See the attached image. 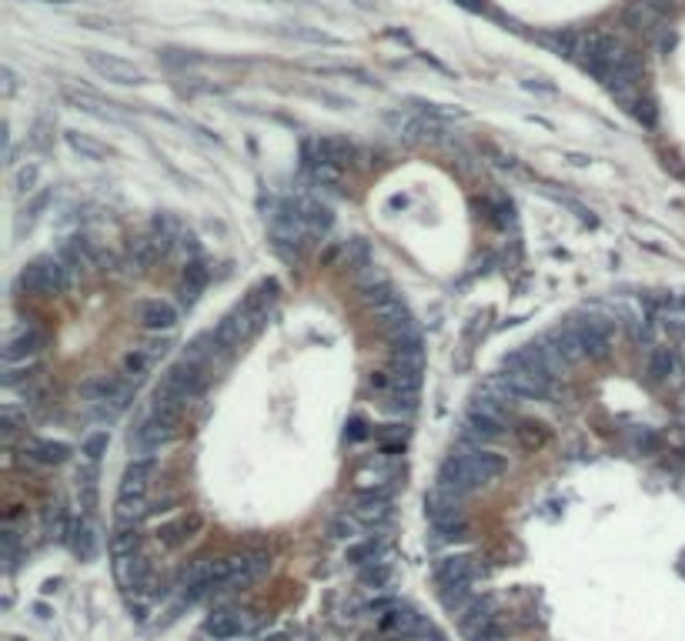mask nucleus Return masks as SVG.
<instances>
[{
    "mask_svg": "<svg viewBox=\"0 0 685 641\" xmlns=\"http://www.w3.org/2000/svg\"><path fill=\"white\" fill-rule=\"evenodd\" d=\"M505 475V458L492 451H452L438 468V488L455 491V495H468L478 488L492 485Z\"/></svg>",
    "mask_w": 685,
    "mask_h": 641,
    "instance_id": "obj_1",
    "label": "nucleus"
},
{
    "mask_svg": "<svg viewBox=\"0 0 685 641\" xmlns=\"http://www.w3.org/2000/svg\"><path fill=\"white\" fill-rule=\"evenodd\" d=\"M204 391H208V367L201 365V361H191V358L174 361V365L161 375V385L155 387L157 398H171V401H181V404L201 398Z\"/></svg>",
    "mask_w": 685,
    "mask_h": 641,
    "instance_id": "obj_2",
    "label": "nucleus"
},
{
    "mask_svg": "<svg viewBox=\"0 0 685 641\" xmlns=\"http://www.w3.org/2000/svg\"><path fill=\"white\" fill-rule=\"evenodd\" d=\"M27 294H37V298H54L70 284V267L61 261V257H33L31 265L21 271V281H17Z\"/></svg>",
    "mask_w": 685,
    "mask_h": 641,
    "instance_id": "obj_3",
    "label": "nucleus"
},
{
    "mask_svg": "<svg viewBox=\"0 0 685 641\" xmlns=\"http://www.w3.org/2000/svg\"><path fill=\"white\" fill-rule=\"evenodd\" d=\"M267 568H271V554L267 552H244L231 554V558H221V585H218V591L248 588L251 581L265 575Z\"/></svg>",
    "mask_w": 685,
    "mask_h": 641,
    "instance_id": "obj_4",
    "label": "nucleus"
},
{
    "mask_svg": "<svg viewBox=\"0 0 685 641\" xmlns=\"http://www.w3.org/2000/svg\"><path fill=\"white\" fill-rule=\"evenodd\" d=\"M88 67L98 74V78L111 80V84H121V88H134V84H144V70L124 57L104 54V51H90L88 54Z\"/></svg>",
    "mask_w": 685,
    "mask_h": 641,
    "instance_id": "obj_5",
    "label": "nucleus"
},
{
    "mask_svg": "<svg viewBox=\"0 0 685 641\" xmlns=\"http://www.w3.org/2000/svg\"><path fill=\"white\" fill-rule=\"evenodd\" d=\"M255 631V615L238 608H218L204 618V635L214 641H231Z\"/></svg>",
    "mask_w": 685,
    "mask_h": 641,
    "instance_id": "obj_6",
    "label": "nucleus"
},
{
    "mask_svg": "<svg viewBox=\"0 0 685 641\" xmlns=\"http://www.w3.org/2000/svg\"><path fill=\"white\" fill-rule=\"evenodd\" d=\"M201 528H204V518H201L198 511H188V515H177L174 521L161 525V528H157V542L164 544V548H181V544H188Z\"/></svg>",
    "mask_w": 685,
    "mask_h": 641,
    "instance_id": "obj_7",
    "label": "nucleus"
},
{
    "mask_svg": "<svg viewBox=\"0 0 685 641\" xmlns=\"http://www.w3.org/2000/svg\"><path fill=\"white\" fill-rule=\"evenodd\" d=\"M157 471V461L155 458H137L131 465L124 468V478H121V488H117V497H144L147 495V485H151V478Z\"/></svg>",
    "mask_w": 685,
    "mask_h": 641,
    "instance_id": "obj_8",
    "label": "nucleus"
},
{
    "mask_svg": "<svg viewBox=\"0 0 685 641\" xmlns=\"http://www.w3.org/2000/svg\"><path fill=\"white\" fill-rule=\"evenodd\" d=\"M502 381L509 387V395H519V398H545L552 391V377L542 371H505Z\"/></svg>",
    "mask_w": 685,
    "mask_h": 641,
    "instance_id": "obj_9",
    "label": "nucleus"
},
{
    "mask_svg": "<svg viewBox=\"0 0 685 641\" xmlns=\"http://www.w3.org/2000/svg\"><path fill=\"white\" fill-rule=\"evenodd\" d=\"M578 334H582V344H586L588 358H605L612 351V324L602 318H586L578 324Z\"/></svg>",
    "mask_w": 685,
    "mask_h": 641,
    "instance_id": "obj_10",
    "label": "nucleus"
},
{
    "mask_svg": "<svg viewBox=\"0 0 685 641\" xmlns=\"http://www.w3.org/2000/svg\"><path fill=\"white\" fill-rule=\"evenodd\" d=\"M137 320H141L147 331H171L177 324V308L171 301H141L137 304Z\"/></svg>",
    "mask_w": 685,
    "mask_h": 641,
    "instance_id": "obj_11",
    "label": "nucleus"
},
{
    "mask_svg": "<svg viewBox=\"0 0 685 641\" xmlns=\"http://www.w3.org/2000/svg\"><path fill=\"white\" fill-rule=\"evenodd\" d=\"M435 578H438V588H445V585H475L478 564H475V558H464V554H458V558H445V562L438 564Z\"/></svg>",
    "mask_w": 685,
    "mask_h": 641,
    "instance_id": "obj_12",
    "label": "nucleus"
},
{
    "mask_svg": "<svg viewBox=\"0 0 685 641\" xmlns=\"http://www.w3.org/2000/svg\"><path fill=\"white\" fill-rule=\"evenodd\" d=\"M295 208H298L301 228H305L308 234H324L334 224L332 208H328V204H321L318 198H301V200H295Z\"/></svg>",
    "mask_w": 685,
    "mask_h": 641,
    "instance_id": "obj_13",
    "label": "nucleus"
},
{
    "mask_svg": "<svg viewBox=\"0 0 685 641\" xmlns=\"http://www.w3.org/2000/svg\"><path fill=\"white\" fill-rule=\"evenodd\" d=\"M354 515L365 521H381L391 515V495L385 488H368V491H358L354 495Z\"/></svg>",
    "mask_w": 685,
    "mask_h": 641,
    "instance_id": "obj_14",
    "label": "nucleus"
},
{
    "mask_svg": "<svg viewBox=\"0 0 685 641\" xmlns=\"http://www.w3.org/2000/svg\"><path fill=\"white\" fill-rule=\"evenodd\" d=\"M44 348V331H37V328H21V331L14 334L7 348H4V361L14 365V361H27L33 354Z\"/></svg>",
    "mask_w": 685,
    "mask_h": 641,
    "instance_id": "obj_15",
    "label": "nucleus"
},
{
    "mask_svg": "<svg viewBox=\"0 0 685 641\" xmlns=\"http://www.w3.org/2000/svg\"><path fill=\"white\" fill-rule=\"evenodd\" d=\"M495 618V601L492 598H472V605L458 615V625H462V631L472 638V635H478L482 628H488Z\"/></svg>",
    "mask_w": 685,
    "mask_h": 641,
    "instance_id": "obj_16",
    "label": "nucleus"
},
{
    "mask_svg": "<svg viewBox=\"0 0 685 641\" xmlns=\"http://www.w3.org/2000/svg\"><path fill=\"white\" fill-rule=\"evenodd\" d=\"M458 505H462V495H455V491H445V488H435V491L425 497V508H428V515H431V521H435V525H445V521L462 518Z\"/></svg>",
    "mask_w": 685,
    "mask_h": 641,
    "instance_id": "obj_17",
    "label": "nucleus"
},
{
    "mask_svg": "<svg viewBox=\"0 0 685 641\" xmlns=\"http://www.w3.org/2000/svg\"><path fill=\"white\" fill-rule=\"evenodd\" d=\"M208 281H211L208 265H204V261H198V257H194V261H188V265H184V277H181V301H184V304L191 308V304L201 298V291L208 288Z\"/></svg>",
    "mask_w": 685,
    "mask_h": 641,
    "instance_id": "obj_18",
    "label": "nucleus"
},
{
    "mask_svg": "<svg viewBox=\"0 0 685 641\" xmlns=\"http://www.w3.org/2000/svg\"><path fill=\"white\" fill-rule=\"evenodd\" d=\"M314 151H318V157L324 164L338 167V171L354 161V144L348 137H321V141H314Z\"/></svg>",
    "mask_w": 685,
    "mask_h": 641,
    "instance_id": "obj_19",
    "label": "nucleus"
},
{
    "mask_svg": "<svg viewBox=\"0 0 685 641\" xmlns=\"http://www.w3.org/2000/svg\"><path fill=\"white\" fill-rule=\"evenodd\" d=\"M549 341L558 348V354L565 358V365H578V361H586V358H588L578 328H558V331L549 334Z\"/></svg>",
    "mask_w": 685,
    "mask_h": 641,
    "instance_id": "obj_20",
    "label": "nucleus"
},
{
    "mask_svg": "<svg viewBox=\"0 0 685 641\" xmlns=\"http://www.w3.org/2000/svg\"><path fill=\"white\" fill-rule=\"evenodd\" d=\"M114 571H117V581H121L124 591L147 585V558L144 554H131V558L114 562Z\"/></svg>",
    "mask_w": 685,
    "mask_h": 641,
    "instance_id": "obj_21",
    "label": "nucleus"
},
{
    "mask_svg": "<svg viewBox=\"0 0 685 641\" xmlns=\"http://www.w3.org/2000/svg\"><path fill=\"white\" fill-rule=\"evenodd\" d=\"M64 141L67 147H70L74 154L84 157V161H108V157H111V147L100 144L98 137H90V134L84 131H64Z\"/></svg>",
    "mask_w": 685,
    "mask_h": 641,
    "instance_id": "obj_22",
    "label": "nucleus"
},
{
    "mask_svg": "<svg viewBox=\"0 0 685 641\" xmlns=\"http://www.w3.org/2000/svg\"><path fill=\"white\" fill-rule=\"evenodd\" d=\"M111 554H114V562L131 558V554H141V534H137V525L117 521V528H114V534H111Z\"/></svg>",
    "mask_w": 685,
    "mask_h": 641,
    "instance_id": "obj_23",
    "label": "nucleus"
},
{
    "mask_svg": "<svg viewBox=\"0 0 685 641\" xmlns=\"http://www.w3.org/2000/svg\"><path fill=\"white\" fill-rule=\"evenodd\" d=\"M515 441H519L525 451H542L545 444L552 441V432L545 428L542 421H529V418H525V421H519V424H515Z\"/></svg>",
    "mask_w": 685,
    "mask_h": 641,
    "instance_id": "obj_24",
    "label": "nucleus"
},
{
    "mask_svg": "<svg viewBox=\"0 0 685 641\" xmlns=\"http://www.w3.org/2000/svg\"><path fill=\"white\" fill-rule=\"evenodd\" d=\"M70 548H74V554H78L80 562H90V558L98 554V531H94V525H90L88 518L78 521V525L70 528Z\"/></svg>",
    "mask_w": 685,
    "mask_h": 641,
    "instance_id": "obj_25",
    "label": "nucleus"
},
{
    "mask_svg": "<svg viewBox=\"0 0 685 641\" xmlns=\"http://www.w3.org/2000/svg\"><path fill=\"white\" fill-rule=\"evenodd\" d=\"M27 454H31L37 465H64L67 458H70V448L64 441H44V438H37V441L27 444Z\"/></svg>",
    "mask_w": 685,
    "mask_h": 641,
    "instance_id": "obj_26",
    "label": "nucleus"
},
{
    "mask_svg": "<svg viewBox=\"0 0 685 641\" xmlns=\"http://www.w3.org/2000/svg\"><path fill=\"white\" fill-rule=\"evenodd\" d=\"M80 395L88 401H117L124 404V387L121 381H114V377H98V381H88V385H80Z\"/></svg>",
    "mask_w": 685,
    "mask_h": 641,
    "instance_id": "obj_27",
    "label": "nucleus"
},
{
    "mask_svg": "<svg viewBox=\"0 0 685 641\" xmlns=\"http://www.w3.org/2000/svg\"><path fill=\"white\" fill-rule=\"evenodd\" d=\"M672 371H675V354L669 351V348H655V351L649 354V381H652V385H662V381H669Z\"/></svg>",
    "mask_w": 685,
    "mask_h": 641,
    "instance_id": "obj_28",
    "label": "nucleus"
},
{
    "mask_svg": "<svg viewBox=\"0 0 685 641\" xmlns=\"http://www.w3.org/2000/svg\"><path fill=\"white\" fill-rule=\"evenodd\" d=\"M472 598H475L472 585H445L442 588V605L448 611H455V615H462V611L472 605Z\"/></svg>",
    "mask_w": 685,
    "mask_h": 641,
    "instance_id": "obj_29",
    "label": "nucleus"
},
{
    "mask_svg": "<svg viewBox=\"0 0 685 641\" xmlns=\"http://www.w3.org/2000/svg\"><path fill=\"white\" fill-rule=\"evenodd\" d=\"M378 548H381V542H378V538L358 542V544H352V548H348V554H344V562H348V564H375Z\"/></svg>",
    "mask_w": 685,
    "mask_h": 641,
    "instance_id": "obj_30",
    "label": "nucleus"
},
{
    "mask_svg": "<svg viewBox=\"0 0 685 641\" xmlns=\"http://www.w3.org/2000/svg\"><path fill=\"white\" fill-rule=\"evenodd\" d=\"M629 111L635 114V121H639L642 127H655V124H659V107H655L652 98H642V94H639Z\"/></svg>",
    "mask_w": 685,
    "mask_h": 641,
    "instance_id": "obj_31",
    "label": "nucleus"
},
{
    "mask_svg": "<svg viewBox=\"0 0 685 641\" xmlns=\"http://www.w3.org/2000/svg\"><path fill=\"white\" fill-rule=\"evenodd\" d=\"M285 37H295V41H305V44H338L334 37H328L324 31H311V27H287L281 31Z\"/></svg>",
    "mask_w": 685,
    "mask_h": 641,
    "instance_id": "obj_32",
    "label": "nucleus"
},
{
    "mask_svg": "<svg viewBox=\"0 0 685 641\" xmlns=\"http://www.w3.org/2000/svg\"><path fill=\"white\" fill-rule=\"evenodd\" d=\"M344 257H348V267H371V265H368V261H371V251H368V244L361 241V237L348 241V247H344Z\"/></svg>",
    "mask_w": 685,
    "mask_h": 641,
    "instance_id": "obj_33",
    "label": "nucleus"
},
{
    "mask_svg": "<svg viewBox=\"0 0 685 641\" xmlns=\"http://www.w3.org/2000/svg\"><path fill=\"white\" fill-rule=\"evenodd\" d=\"M80 451H84V458H88V461H94V465H98L100 458L108 454V432L90 434L88 441H84V448H80Z\"/></svg>",
    "mask_w": 685,
    "mask_h": 641,
    "instance_id": "obj_34",
    "label": "nucleus"
},
{
    "mask_svg": "<svg viewBox=\"0 0 685 641\" xmlns=\"http://www.w3.org/2000/svg\"><path fill=\"white\" fill-rule=\"evenodd\" d=\"M151 361H155V358H151V354H147V351H131V354H127V358H124V375L141 377L144 371L151 367Z\"/></svg>",
    "mask_w": 685,
    "mask_h": 641,
    "instance_id": "obj_35",
    "label": "nucleus"
},
{
    "mask_svg": "<svg viewBox=\"0 0 685 641\" xmlns=\"http://www.w3.org/2000/svg\"><path fill=\"white\" fill-rule=\"evenodd\" d=\"M37 164H23L21 171H17V177H14V190L17 194H31L33 188H37Z\"/></svg>",
    "mask_w": 685,
    "mask_h": 641,
    "instance_id": "obj_36",
    "label": "nucleus"
},
{
    "mask_svg": "<svg viewBox=\"0 0 685 641\" xmlns=\"http://www.w3.org/2000/svg\"><path fill=\"white\" fill-rule=\"evenodd\" d=\"M368 434H371V428H368V421L361 418V414H354V418H348V428H344V441H348V444L365 441Z\"/></svg>",
    "mask_w": 685,
    "mask_h": 641,
    "instance_id": "obj_37",
    "label": "nucleus"
},
{
    "mask_svg": "<svg viewBox=\"0 0 685 641\" xmlns=\"http://www.w3.org/2000/svg\"><path fill=\"white\" fill-rule=\"evenodd\" d=\"M388 578H391V568L388 564H368L365 571H361V581L365 585H375V588H381V585H388Z\"/></svg>",
    "mask_w": 685,
    "mask_h": 641,
    "instance_id": "obj_38",
    "label": "nucleus"
},
{
    "mask_svg": "<svg viewBox=\"0 0 685 641\" xmlns=\"http://www.w3.org/2000/svg\"><path fill=\"white\" fill-rule=\"evenodd\" d=\"M435 531L442 534L445 542H455V538H464V531H468V521H464V518L445 521V525H435Z\"/></svg>",
    "mask_w": 685,
    "mask_h": 641,
    "instance_id": "obj_39",
    "label": "nucleus"
},
{
    "mask_svg": "<svg viewBox=\"0 0 685 641\" xmlns=\"http://www.w3.org/2000/svg\"><path fill=\"white\" fill-rule=\"evenodd\" d=\"M332 538H354V531H358V525H354V518H348V515H338V518L332 521Z\"/></svg>",
    "mask_w": 685,
    "mask_h": 641,
    "instance_id": "obj_40",
    "label": "nucleus"
},
{
    "mask_svg": "<svg viewBox=\"0 0 685 641\" xmlns=\"http://www.w3.org/2000/svg\"><path fill=\"white\" fill-rule=\"evenodd\" d=\"M472 641H505V631H502L498 621H492L488 628H482L478 635H472Z\"/></svg>",
    "mask_w": 685,
    "mask_h": 641,
    "instance_id": "obj_41",
    "label": "nucleus"
},
{
    "mask_svg": "<svg viewBox=\"0 0 685 641\" xmlns=\"http://www.w3.org/2000/svg\"><path fill=\"white\" fill-rule=\"evenodd\" d=\"M47 200H51V190H41V194H37V198H33L31 204H27V208H23V214H27V218L33 221V218H37V214H41V210L47 208Z\"/></svg>",
    "mask_w": 685,
    "mask_h": 641,
    "instance_id": "obj_42",
    "label": "nucleus"
},
{
    "mask_svg": "<svg viewBox=\"0 0 685 641\" xmlns=\"http://www.w3.org/2000/svg\"><path fill=\"white\" fill-rule=\"evenodd\" d=\"M14 90H17V78H14V70H11V67H4V94L11 98Z\"/></svg>",
    "mask_w": 685,
    "mask_h": 641,
    "instance_id": "obj_43",
    "label": "nucleus"
},
{
    "mask_svg": "<svg viewBox=\"0 0 685 641\" xmlns=\"http://www.w3.org/2000/svg\"><path fill=\"white\" fill-rule=\"evenodd\" d=\"M265 641H287V635L285 631H277V635H271V638H265Z\"/></svg>",
    "mask_w": 685,
    "mask_h": 641,
    "instance_id": "obj_44",
    "label": "nucleus"
}]
</instances>
